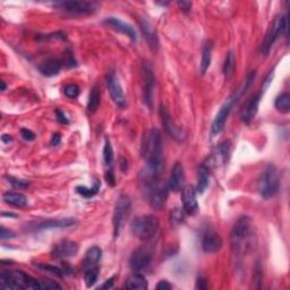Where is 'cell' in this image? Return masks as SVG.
<instances>
[{
    "mask_svg": "<svg viewBox=\"0 0 290 290\" xmlns=\"http://www.w3.org/2000/svg\"><path fill=\"white\" fill-rule=\"evenodd\" d=\"M142 157L146 161L144 172L161 177L163 171V145L159 129L153 128L148 133L142 145Z\"/></svg>",
    "mask_w": 290,
    "mask_h": 290,
    "instance_id": "1",
    "label": "cell"
},
{
    "mask_svg": "<svg viewBox=\"0 0 290 290\" xmlns=\"http://www.w3.org/2000/svg\"><path fill=\"white\" fill-rule=\"evenodd\" d=\"M253 238V226L250 217H240L231 230V248L235 255L247 253Z\"/></svg>",
    "mask_w": 290,
    "mask_h": 290,
    "instance_id": "2",
    "label": "cell"
},
{
    "mask_svg": "<svg viewBox=\"0 0 290 290\" xmlns=\"http://www.w3.org/2000/svg\"><path fill=\"white\" fill-rule=\"evenodd\" d=\"M0 287L3 289H40V281L23 271H1Z\"/></svg>",
    "mask_w": 290,
    "mask_h": 290,
    "instance_id": "3",
    "label": "cell"
},
{
    "mask_svg": "<svg viewBox=\"0 0 290 290\" xmlns=\"http://www.w3.org/2000/svg\"><path fill=\"white\" fill-rule=\"evenodd\" d=\"M159 220L157 217L149 214V216L137 217L131 221L130 230L131 233L143 242H149L154 238L159 230Z\"/></svg>",
    "mask_w": 290,
    "mask_h": 290,
    "instance_id": "4",
    "label": "cell"
},
{
    "mask_svg": "<svg viewBox=\"0 0 290 290\" xmlns=\"http://www.w3.org/2000/svg\"><path fill=\"white\" fill-rule=\"evenodd\" d=\"M288 16L285 15H278V16L274 17V20L271 25L267 29V31L265 33L264 40H263L262 46H261V54L262 55H266L269 54L271 47L273 46L274 42L279 39L282 33H285L286 37L288 39Z\"/></svg>",
    "mask_w": 290,
    "mask_h": 290,
    "instance_id": "5",
    "label": "cell"
},
{
    "mask_svg": "<svg viewBox=\"0 0 290 290\" xmlns=\"http://www.w3.org/2000/svg\"><path fill=\"white\" fill-rule=\"evenodd\" d=\"M142 186L151 208L156 211L162 209L168 198L167 186L162 183V180H152V182L142 184Z\"/></svg>",
    "mask_w": 290,
    "mask_h": 290,
    "instance_id": "6",
    "label": "cell"
},
{
    "mask_svg": "<svg viewBox=\"0 0 290 290\" xmlns=\"http://www.w3.org/2000/svg\"><path fill=\"white\" fill-rule=\"evenodd\" d=\"M280 188V179L276 165L270 164L262 172L258 179V192L262 197L271 198L276 196Z\"/></svg>",
    "mask_w": 290,
    "mask_h": 290,
    "instance_id": "7",
    "label": "cell"
},
{
    "mask_svg": "<svg viewBox=\"0 0 290 290\" xmlns=\"http://www.w3.org/2000/svg\"><path fill=\"white\" fill-rule=\"evenodd\" d=\"M142 85H143V97L144 102L150 109H152L153 103V92L156 86V75H154L151 64L144 62L142 64Z\"/></svg>",
    "mask_w": 290,
    "mask_h": 290,
    "instance_id": "8",
    "label": "cell"
},
{
    "mask_svg": "<svg viewBox=\"0 0 290 290\" xmlns=\"http://www.w3.org/2000/svg\"><path fill=\"white\" fill-rule=\"evenodd\" d=\"M131 208V202L126 195H120L118 201L116 203L115 211H114V218H112V222H114V233L115 237H118L122 227L125 222L126 218L129 213Z\"/></svg>",
    "mask_w": 290,
    "mask_h": 290,
    "instance_id": "9",
    "label": "cell"
},
{
    "mask_svg": "<svg viewBox=\"0 0 290 290\" xmlns=\"http://www.w3.org/2000/svg\"><path fill=\"white\" fill-rule=\"evenodd\" d=\"M54 5L58 8L71 14H92L97 10V3L85 0H75V1H60Z\"/></svg>",
    "mask_w": 290,
    "mask_h": 290,
    "instance_id": "10",
    "label": "cell"
},
{
    "mask_svg": "<svg viewBox=\"0 0 290 290\" xmlns=\"http://www.w3.org/2000/svg\"><path fill=\"white\" fill-rule=\"evenodd\" d=\"M160 117H161V123H162L164 130L167 131L169 136L178 142H182L186 138L185 131H184L183 128H180L179 126L176 125L175 122L171 118L170 112H169L168 109L165 108L163 104L161 105L160 108Z\"/></svg>",
    "mask_w": 290,
    "mask_h": 290,
    "instance_id": "11",
    "label": "cell"
},
{
    "mask_svg": "<svg viewBox=\"0 0 290 290\" xmlns=\"http://www.w3.org/2000/svg\"><path fill=\"white\" fill-rule=\"evenodd\" d=\"M105 83H107V88L111 96V99L114 100V102L118 105L119 108H125L126 97L115 71L108 73L107 77H105Z\"/></svg>",
    "mask_w": 290,
    "mask_h": 290,
    "instance_id": "12",
    "label": "cell"
},
{
    "mask_svg": "<svg viewBox=\"0 0 290 290\" xmlns=\"http://www.w3.org/2000/svg\"><path fill=\"white\" fill-rule=\"evenodd\" d=\"M76 224V220L74 218H64V219H46V220H39L31 224L32 231H43V230H50V229H62L71 227Z\"/></svg>",
    "mask_w": 290,
    "mask_h": 290,
    "instance_id": "13",
    "label": "cell"
},
{
    "mask_svg": "<svg viewBox=\"0 0 290 290\" xmlns=\"http://www.w3.org/2000/svg\"><path fill=\"white\" fill-rule=\"evenodd\" d=\"M237 99V97L232 96L230 97H228V100L221 105L220 110L218 111V114L214 118L213 123H212V127H211V131H212V135H218L220 134L222 130H224L226 122H227L229 114H230L232 104L235 103V101Z\"/></svg>",
    "mask_w": 290,
    "mask_h": 290,
    "instance_id": "14",
    "label": "cell"
},
{
    "mask_svg": "<svg viewBox=\"0 0 290 290\" xmlns=\"http://www.w3.org/2000/svg\"><path fill=\"white\" fill-rule=\"evenodd\" d=\"M152 262L151 252L146 248H138L134 251L129 258V266L134 272H142L148 269Z\"/></svg>",
    "mask_w": 290,
    "mask_h": 290,
    "instance_id": "15",
    "label": "cell"
},
{
    "mask_svg": "<svg viewBox=\"0 0 290 290\" xmlns=\"http://www.w3.org/2000/svg\"><path fill=\"white\" fill-rule=\"evenodd\" d=\"M230 148H231V143L229 141H225L220 143L218 145V148L216 149L211 156L208 158V161L204 162V164L208 165L210 169H212L214 167H219L221 164H225L228 161L229 154H230Z\"/></svg>",
    "mask_w": 290,
    "mask_h": 290,
    "instance_id": "16",
    "label": "cell"
},
{
    "mask_svg": "<svg viewBox=\"0 0 290 290\" xmlns=\"http://www.w3.org/2000/svg\"><path fill=\"white\" fill-rule=\"evenodd\" d=\"M78 245L73 240H62L56 243L51 250V256L55 258H68L77 254Z\"/></svg>",
    "mask_w": 290,
    "mask_h": 290,
    "instance_id": "17",
    "label": "cell"
},
{
    "mask_svg": "<svg viewBox=\"0 0 290 290\" xmlns=\"http://www.w3.org/2000/svg\"><path fill=\"white\" fill-rule=\"evenodd\" d=\"M196 193L197 192L196 190H195L194 186L187 185L185 187H183V192H182L183 208H184V211H185L187 214H191V216L196 214L198 211Z\"/></svg>",
    "mask_w": 290,
    "mask_h": 290,
    "instance_id": "18",
    "label": "cell"
},
{
    "mask_svg": "<svg viewBox=\"0 0 290 290\" xmlns=\"http://www.w3.org/2000/svg\"><path fill=\"white\" fill-rule=\"evenodd\" d=\"M103 23L105 25L110 26V28L112 30H115V31L127 35L131 41H133V42H137V33L131 25L125 23V22H123L122 20H119V18L117 17H107L103 21Z\"/></svg>",
    "mask_w": 290,
    "mask_h": 290,
    "instance_id": "19",
    "label": "cell"
},
{
    "mask_svg": "<svg viewBox=\"0 0 290 290\" xmlns=\"http://www.w3.org/2000/svg\"><path fill=\"white\" fill-rule=\"evenodd\" d=\"M261 100V93H255L250 97L246 104L244 105L242 112H240V119L245 124H251L253 122L256 114L258 111V104Z\"/></svg>",
    "mask_w": 290,
    "mask_h": 290,
    "instance_id": "20",
    "label": "cell"
},
{
    "mask_svg": "<svg viewBox=\"0 0 290 290\" xmlns=\"http://www.w3.org/2000/svg\"><path fill=\"white\" fill-rule=\"evenodd\" d=\"M139 26H141V31L143 35H144V39L148 42L149 47L156 51L158 47H159V39H158L156 29L153 28L151 22L146 17H141L139 18Z\"/></svg>",
    "mask_w": 290,
    "mask_h": 290,
    "instance_id": "21",
    "label": "cell"
},
{
    "mask_svg": "<svg viewBox=\"0 0 290 290\" xmlns=\"http://www.w3.org/2000/svg\"><path fill=\"white\" fill-rule=\"evenodd\" d=\"M222 247V239L216 231L206 230L202 238V248L206 253H217Z\"/></svg>",
    "mask_w": 290,
    "mask_h": 290,
    "instance_id": "22",
    "label": "cell"
},
{
    "mask_svg": "<svg viewBox=\"0 0 290 290\" xmlns=\"http://www.w3.org/2000/svg\"><path fill=\"white\" fill-rule=\"evenodd\" d=\"M184 183H185V172H184V167L180 162H177L174 168H172L170 178L168 182V187L172 192H178L183 188Z\"/></svg>",
    "mask_w": 290,
    "mask_h": 290,
    "instance_id": "23",
    "label": "cell"
},
{
    "mask_svg": "<svg viewBox=\"0 0 290 290\" xmlns=\"http://www.w3.org/2000/svg\"><path fill=\"white\" fill-rule=\"evenodd\" d=\"M101 258H102V251H101L100 247L93 246L89 248L88 252L85 253L84 259H83V270L86 271L99 266L97 264H99Z\"/></svg>",
    "mask_w": 290,
    "mask_h": 290,
    "instance_id": "24",
    "label": "cell"
},
{
    "mask_svg": "<svg viewBox=\"0 0 290 290\" xmlns=\"http://www.w3.org/2000/svg\"><path fill=\"white\" fill-rule=\"evenodd\" d=\"M62 69V63L56 58H48L39 65V71L43 76L52 77L59 74Z\"/></svg>",
    "mask_w": 290,
    "mask_h": 290,
    "instance_id": "25",
    "label": "cell"
},
{
    "mask_svg": "<svg viewBox=\"0 0 290 290\" xmlns=\"http://www.w3.org/2000/svg\"><path fill=\"white\" fill-rule=\"evenodd\" d=\"M210 171L211 169L204 163H202L201 167L198 168L197 185H196V188H195L197 193L203 194L206 188H208L209 183H210Z\"/></svg>",
    "mask_w": 290,
    "mask_h": 290,
    "instance_id": "26",
    "label": "cell"
},
{
    "mask_svg": "<svg viewBox=\"0 0 290 290\" xmlns=\"http://www.w3.org/2000/svg\"><path fill=\"white\" fill-rule=\"evenodd\" d=\"M3 201L7 204L16 206V208H24L28 205V197L22 193H16V192H7L3 194Z\"/></svg>",
    "mask_w": 290,
    "mask_h": 290,
    "instance_id": "27",
    "label": "cell"
},
{
    "mask_svg": "<svg viewBox=\"0 0 290 290\" xmlns=\"http://www.w3.org/2000/svg\"><path fill=\"white\" fill-rule=\"evenodd\" d=\"M212 42L211 41H206L203 46V50H202V59H201V64H199V71H201L202 75H204L206 73V70L209 69V67L211 65V58H212Z\"/></svg>",
    "mask_w": 290,
    "mask_h": 290,
    "instance_id": "28",
    "label": "cell"
},
{
    "mask_svg": "<svg viewBox=\"0 0 290 290\" xmlns=\"http://www.w3.org/2000/svg\"><path fill=\"white\" fill-rule=\"evenodd\" d=\"M125 288L131 290L146 289L148 288V281H146V279L142 274H139V272H135L126 280Z\"/></svg>",
    "mask_w": 290,
    "mask_h": 290,
    "instance_id": "29",
    "label": "cell"
},
{
    "mask_svg": "<svg viewBox=\"0 0 290 290\" xmlns=\"http://www.w3.org/2000/svg\"><path fill=\"white\" fill-rule=\"evenodd\" d=\"M101 102V92L100 88L97 85H94L91 89L89 96V102H88V111L90 114H93L97 110Z\"/></svg>",
    "mask_w": 290,
    "mask_h": 290,
    "instance_id": "30",
    "label": "cell"
},
{
    "mask_svg": "<svg viewBox=\"0 0 290 290\" xmlns=\"http://www.w3.org/2000/svg\"><path fill=\"white\" fill-rule=\"evenodd\" d=\"M235 67H236L235 55H233L232 51H229L224 64V75L226 80H229V78L232 76L233 71H235Z\"/></svg>",
    "mask_w": 290,
    "mask_h": 290,
    "instance_id": "31",
    "label": "cell"
},
{
    "mask_svg": "<svg viewBox=\"0 0 290 290\" xmlns=\"http://www.w3.org/2000/svg\"><path fill=\"white\" fill-rule=\"evenodd\" d=\"M277 110L287 114L290 109V96L289 93H282L281 96H279L274 102Z\"/></svg>",
    "mask_w": 290,
    "mask_h": 290,
    "instance_id": "32",
    "label": "cell"
},
{
    "mask_svg": "<svg viewBox=\"0 0 290 290\" xmlns=\"http://www.w3.org/2000/svg\"><path fill=\"white\" fill-rule=\"evenodd\" d=\"M99 272H100L99 266L84 271V281H85L86 287L91 288L96 285V282L97 281V278H99Z\"/></svg>",
    "mask_w": 290,
    "mask_h": 290,
    "instance_id": "33",
    "label": "cell"
},
{
    "mask_svg": "<svg viewBox=\"0 0 290 290\" xmlns=\"http://www.w3.org/2000/svg\"><path fill=\"white\" fill-rule=\"evenodd\" d=\"M169 220H170L171 226L177 227V226H180L185 222V213H184L183 210H180L179 208H176L170 212Z\"/></svg>",
    "mask_w": 290,
    "mask_h": 290,
    "instance_id": "34",
    "label": "cell"
},
{
    "mask_svg": "<svg viewBox=\"0 0 290 290\" xmlns=\"http://www.w3.org/2000/svg\"><path fill=\"white\" fill-rule=\"evenodd\" d=\"M100 186H101V183L97 182L96 185H94L92 188H89V187H85V186H78V187H76V192L80 195H82L83 197L90 198V197L94 196V195L97 193Z\"/></svg>",
    "mask_w": 290,
    "mask_h": 290,
    "instance_id": "35",
    "label": "cell"
},
{
    "mask_svg": "<svg viewBox=\"0 0 290 290\" xmlns=\"http://www.w3.org/2000/svg\"><path fill=\"white\" fill-rule=\"evenodd\" d=\"M103 160L104 163L108 165V167H111L112 162H114V150H112L111 143L109 139H105L104 148H103Z\"/></svg>",
    "mask_w": 290,
    "mask_h": 290,
    "instance_id": "36",
    "label": "cell"
},
{
    "mask_svg": "<svg viewBox=\"0 0 290 290\" xmlns=\"http://www.w3.org/2000/svg\"><path fill=\"white\" fill-rule=\"evenodd\" d=\"M35 266L37 267V269L44 270V271H47V272L56 274V276H58V277H63L64 274H65V270L62 269V267H58V266H55V265H51V264H46V263H36Z\"/></svg>",
    "mask_w": 290,
    "mask_h": 290,
    "instance_id": "37",
    "label": "cell"
},
{
    "mask_svg": "<svg viewBox=\"0 0 290 290\" xmlns=\"http://www.w3.org/2000/svg\"><path fill=\"white\" fill-rule=\"evenodd\" d=\"M64 93H65V96L67 97H69V99H75V97H77L78 94H80V88H78L76 84H68L64 89Z\"/></svg>",
    "mask_w": 290,
    "mask_h": 290,
    "instance_id": "38",
    "label": "cell"
},
{
    "mask_svg": "<svg viewBox=\"0 0 290 290\" xmlns=\"http://www.w3.org/2000/svg\"><path fill=\"white\" fill-rule=\"evenodd\" d=\"M8 180H9L10 185H13L15 188H26L30 185V183L28 182V180L16 178V177H8Z\"/></svg>",
    "mask_w": 290,
    "mask_h": 290,
    "instance_id": "39",
    "label": "cell"
},
{
    "mask_svg": "<svg viewBox=\"0 0 290 290\" xmlns=\"http://www.w3.org/2000/svg\"><path fill=\"white\" fill-rule=\"evenodd\" d=\"M40 289H62L57 282L51 280L40 281Z\"/></svg>",
    "mask_w": 290,
    "mask_h": 290,
    "instance_id": "40",
    "label": "cell"
},
{
    "mask_svg": "<svg viewBox=\"0 0 290 290\" xmlns=\"http://www.w3.org/2000/svg\"><path fill=\"white\" fill-rule=\"evenodd\" d=\"M15 237V233L9 230V229L5 228L2 226L1 228H0V239L1 240H6V239H10V238H14Z\"/></svg>",
    "mask_w": 290,
    "mask_h": 290,
    "instance_id": "41",
    "label": "cell"
},
{
    "mask_svg": "<svg viewBox=\"0 0 290 290\" xmlns=\"http://www.w3.org/2000/svg\"><path fill=\"white\" fill-rule=\"evenodd\" d=\"M21 136L23 137L25 141H33L35 138V134L32 130L28 129V128H22L21 129Z\"/></svg>",
    "mask_w": 290,
    "mask_h": 290,
    "instance_id": "42",
    "label": "cell"
},
{
    "mask_svg": "<svg viewBox=\"0 0 290 290\" xmlns=\"http://www.w3.org/2000/svg\"><path fill=\"white\" fill-rule=\"evenodd\" d=\"M177 5H178V7L182 10H184V12H188V10L191 9L192 7V2L191 1H178L177 2Z\"/></svg>",
    "mask_w": 290,
    "mask_h": 290,
    "instance_id": "43",
    "label": "cell"
},
{
    "mask_svg": "<svg viewBox=\"0 0 290 290\" xmlns=\"http://www.w3.org/2000/svg\"><path fill=\"white\" fill-rule=\"evenodd\" d=\"M56 116H57V120L59 123L62 124H68V119H67V117L65 116L64 112H62L60 110H56Z\"/></svg>",
    "mask_w": 290,
    "mask_h": 290,
    "instance_id": "44",
    "label": "cell"
},
{
    "mask_svg": "<svg viewBox=\"0 0 290 290\" xmlns=\"http://www.w3.org/2000/svg\"><path fill=\"white\" fill-rule=\"evenodd\" d=\"M105 179H107V182L109 185L111 186H115V176H114V172H112V170H109L105 172Z\"/></svg>",
    "mask_w": 290,
    "mask_h": 290,
    "instance_id": "45",
    "label": "cell"
},
{
    "mask_svg": "<svg viewBox=\"0 0 290 290\" xmlns=\"http://www.w3.org/2000/svg\"><path fill=\"white\" fill-rule=\"evenodd\" d=\"M171 288H172V286L169 284L167 280L160 281L159 284L157 285V289H159V290H168V289H171Z\"/></svg>",
    "mask_w": 290,
    "mask_h": 290,
    "instance_id": "46",
    "label": "cell"
},
{
    "mask_svg": "<svg viewBox=\"0 0 290 290\" xmlns=\"http://www.w3.org/2000/svg\"><path fill=\"white\" fill-rule=\"evenodd\" d=\"M196 289H208V282L204 278H198L196 281Z\"/></svg>",
    "mask_w": 290,
    "mask_h": 290,
    "instance_id": "47",
    "label": "cell"
},
{
    "mask_svg": "<svg viewBox=\"0 0 290 290\" xmlns=\"http://www.w3.org/2000/svg\"><path fill=\"white\" fill-rule=\"evenodd\" d=\"M60 139H62V137H60V134L56 133V134L52 135V137H51V141H50V144H51L52 146H56V145H58L59 143H60Z\"/></svg>",
    "mask_w": 290,
    "mask_h": 290,
    "instance_id": "48",
    "label": "cell"
},
{
    "mask_svg": "<svg viewBox=\"0 0 290 290\" xmlns=\"http://www.w3.org/2000/svg\"><path fill=\"white\" fill-rule=\"evenodd\" d=\"M114 280H115V277L108 279V280L105 281L102 286H101V289H109V288H111L112 286H114V282H115Z\"/></svg>",
    "mask_w": 290,
    "mask_h": 290,
    "instance_id": "49",
    "label": "cell"
},
{
    "mask_svg": "<svg viewBox=\"0 0 290 290\" xmlns=\"http://www.w3.org/2000/svg\"><path fill=\"white\" fill-rule=\"evenodd\" d=\"M272 80H273V74H272V73H271V74L269 75V76H267V77H266V80H265V82H264V83H263V92H264V91H265V90H266L267 88H269V86H270V84H271V82H272Z\"/></svg>",
    "mask_w": 290,
    "mask_h": 290,
    "instance_id": "50",
    "label": "cell"
},
{
    "mask_svg": "<svg viewBox=\"0 0 290 290\" xmlns=\"http://www.w3.org/2000/svg\"><path fill=\"white\" fill-rule=\"evenodd\" d=\"M1 141L3 142V143H9V142H12L13 141V138L10 137V135H7V134H3L2 136H1Z\"/></svg>",
    "mask_w": 290,
    "mask_h": 290,
    "instance_id": "51",
    "label": "cell"
},
{
    "mask_svg": "<svg viewBox=\"0 0 290 290\" xmlns=\"http://www.w3.org/2000/svg\"><path fill=\"white\" fill-rule=\"evenodd\" d=\"M6 216H8V217H14V218H16V217H17L16 214H13V213H6V212H3V213H2V217H6Z\"/></svg>",
    "mask_w": 290,
    "mask_h": 290,
    "instance_id": "52",
    "label": "cell"
},
{
    "mask_svg": "<svg viewBox=\"0 0 290 290\" xmlns=\"http://www.w3.org/2000/svg\"><path fill=\"white\" fill-rule=\"evenodd\" d=\"M0 84H1V91H5L6 90V83L5 82H0Z\"/></svg>",
    "mask_w": 290,
    "mask_h": 290,
    "instance_id": "53",
    "label": "cell"
}]
</instances>
